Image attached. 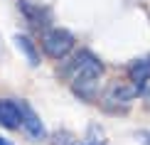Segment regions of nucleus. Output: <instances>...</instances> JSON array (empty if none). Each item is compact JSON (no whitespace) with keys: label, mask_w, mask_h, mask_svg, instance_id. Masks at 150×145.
<instances>
[{"label":"nucleus","mask_w":150,"mask_h":145,"mask_svg":"<svg viewBox=\"0 0 150 145\" xmlns=\"http://www.w3.org/2000/svg\"><path fill=\"white\" fill-rule=\"evenodd\" d=\"M0 145H12V143L8 140V138H3V135H0Z\"/></svg>","instance_id":"nucleus-11"},{"label":"nucleus","mask_w":150,"mask_h":145,"mask_svg":"<svg viewBox=\"0 0 150 145\" xmlns=\"http://www.w3.org/2000/svg\"><path fill=\"white\" fill-rule=\"evenodd\" d=\"M15 45L22 49V54L27 57V62H30L32 66L40 64V54H37V49H35V45H32V40H30V37H25V35H15Z\"/></svg>","instance_id":"nucleus-7"},{"label":"nucleus","mask_w":150,"mask_h":145,"mask_svg":"<svg viewBox=\"0 0 150 145\" xmlns=\"http://www.w3.org/2000/svg\"><path fill=\"white\" fill-rule=\"evenodd\" d=\"M84 145H106V135H103L101 125H96V123L89 125V133H86Z\"/></svg>","instance_id":"nucleus-8"},{"label":"nucleus","mask_w":150,"mask_h":145,"mask_svg":"<svg viewBox=\"0 0 150 145\" xmlns=\"http://www.w3.org/2000/svg\"><path fill=\"white\" fill-rule=\"evenodd\" d=\"M138 86H128V84H113L108 89V93H106V103H128V101H133L135 96H138Z\"/></svg>","instance_id":"nucleus-4"},{"label":"nucleus","mask_w":150,"mask_h":145,"mask_svg":"<svg viewBox=\"0 0 150 145\" xmlns=\"http://www.w3.org/2000/svg\"><path fill=\"white\" fill-rule=\"evenodd\" d=\"M130 74V81H133V86H138V91H143L148 86L150 81V59H140V62H133L128 69Z\"/></svg>","instance_id":"nucleus-6"},{"label":"nucleus","mask_w":150,"mask_h":145,"mask_svg":"<svg viewBox=\"0 0 150 145\" xmlns=\"http://www.w3.org/2000/svg\"><path fill=\"white\" fill-rule=\"evenodd\" d=\"M17 106H20V125L25 128V133L32 138V140H42V138H45V125H42L40 116L35 113V108L27 101H22V103H17Z\"/></svg>","instance_id":"nucleus-3"},{"label":"nucleus","mask_w":150,"mask_h":145,"mask_svg":"<svg viewBox=\"0 0 150 145\" xmlns=\"http://www.w3.org/2000/svg\"><path fill=\"white\" fill-rule=\"evenodd\" d=\"M140 138H143V143H145V145H150V133H143Z\"/></svg>","instance_id":"nucleus-10"},{"label":"nucleus","mask_w":150,"mask_h":145,"mask_svg":"<svg viewBox=\"0 0 150 145\" xmlns=\"http://www.w3.org/2000/svg\"><path fill=\"white\" fill-rule=\"evenodd\" d=\"M52 145H84V143H79L69 130H59V133L52 135Z\"/></svg>","instance_id":"nucleus-9"},{"label":"nucleus","mask_w":150,"mask_h":145,"mask_svg":"<svg viewBox=\"0 0 150 145\" xmlns=\"http://www.w3.org/2000/svg\"><path fill=\"white\" fill-rule=\"evenodd\" d=\"M0 123L10 130L20 128V106L15 101H0Z\"/></svg>","instance_id":"nucleus-5"},{"label":"nucleus","mask_w":150,"mask_h":145,"mask_svg":"<svg viewBox=\"0 0 150 145\" xmlns=\"http://www.w3.org/2000/svg\"><path fill=\"white\" fill-rule=\"evenodd\" d=\"M42 47L49 57L59 59V57H67L74 49V35L69 30H59V27H52L47 30L45 37H42Z\"/></svg>","instance_id":"nucleus-2"},{"label":"nucleus","mask_w":150,"mask_h":145,"mask_svg":"<svg viewBox=\"0 0 150 145\" xmlns=\"http://www.w3.org/2000/svg\"><path fill=\"white\" fill-rule=\"evenodd\" d=\"M101 74H103L101 59H98L96 54H91L89 49H81L64 69V76L71 81L74 93L81 96V98H91L93 93H96Z\"/></svg>","instance_id":"nucleus-1"}]
</instances>
